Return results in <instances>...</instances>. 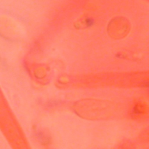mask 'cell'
I'll return each instance as SVG.
<instances>
[{
  "instance_id": "cell-2",
  "label": "cell",
  "mask_w": 149,
  "mask_h": 149,
  "mask_svg": "<svg viewBox=\"0 0 149 149\" xmlns=\"http://www.w3.org/2000/svg\"><path fill=\"white\" fill-rule=\"evenodd\" d=\"M143 86L146 87H149V82L148 81H146L143 83Z\"/></svg>"
},
{
  "instance_id": "cell-1",
  "label": "cell",
  "mask_w": 149,
  "mask_h": 149,
  "mask_svg": "<svg viewBox=\"0 0 149 149\" xmlns=\"http://www.w3.org/2000/svg\"><path fill=\"white\" fill-rule=\"evenodd\" d=\"M133 112L136 113H140V110L138 109V108L137 107H134V109H133Z\"/></svg>"
}]
</instances>
